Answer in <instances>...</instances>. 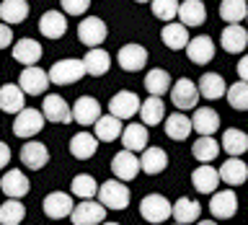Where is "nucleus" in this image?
<instances>
[{
    "label": "nucleus",
    "instance_id": "nucleus-1",
    "mask_svg": "<svg viewBox=\"0 0 248 225\" xmlns=\"http://www.w3.org/2000/svg\"><path fill=\"white\" fill-rule=\"evenodd\" d=\"M46 124V114L39 112V109H21L13 119V135L21 137V140H29L39 135Z\"/></svg>",
    "mask_w": 248,
    "mask_h": 225
},
{
    "label": "nucleus",
    "instance_id": "nucleus-2",
    "mask_svg": "<svg viewBox=\"0 0 248 225\" xmlns=\"http://www.w3.org/2000/svg\"><path fill=\"white\" fill-rule=\"evenodd\" d=\"M129 186L122 181V178H114V181H104L98 186V199L104 202L108 209H127L129 207Z\"/></svg>",
    "mask_w": 248,
    "mask_h": 225
},
{
    "label": "nucleus",
    "instance_id": "nucleus-3",
    "mask_svg": "<svg viewBox=\"0 0 248 225\" xmlns=\"http://www.w3.org/2000/svg\"><path fill=\"white\" fill-rule=\"evenodd\" d=\"M140 215L147 223H166L168 217H173V205L163 194H147L140 202Z\"/></svg>",
    "mask_w": 248,
    "mask_h": 225
},
{
    "label": "nucleus",
    "instance_id": "nucleus-4",
    "mask_svg": "<svg viewBox=\"0 0 248 225\" xmlns=\"http://www.w3.org/2000/svg\"><path fill=\"white\" fill-rule=\"evenodd\" d=\"M85 73H88V70H85L83 60H60L49 67V78H52V83H57V85H73V83L80 80Z\"/></svg>",
    "mask_w": 248,
    "mask_h": 225
},
{
    "label": "nucleus",
    "instance_id": "nucleus-5",
    "mask_svg": "<svg viewBox=\"0 0 248 225\" xmlns=\"http://www.w3.org/2000/svg\"><path fill=\"white\" fill-rule=\"evenodd\" d=\"M106 205L104 202H91V199H85V202H78L75 209H73V215H70V220H73L75 225H96V223H104L106 220Z\"/></svg>",
    "mask_w": 248,
    "mask_h": 225
},
{
    "label": "nucleus",
    "instance_id": "nucleus-6",
    "mask_svg": "<svg viewBox=\"0 0 248 225\" xmlns=\"http://www.w3.org/2000/svg\"><path fill=\"white\" fill-rule=\"evenodd\" d=\"M140 168H142V163H140L135 150H129V147H124V150H119L111 158V174L116 178H122V181H132L140 174Z\"/></svg>",
    "mask_w": 248,
    "mask_h": 225
},
{
    "label": "nucleus",
    "instance_id": "nucleus-7",
    "mask_svg": "<svg viewBox=\"0 0 248 225\" xmlns=\"http://www.w3.org/2000/svg\"><path fill=\"white\" fill-rule=\"evenodd\" d=\"M199 85L191 83L189 78H181L178 83H173V88H170V101H173L176 109H181V112H186V109H197V101H199Z\"/></svg>",
    "mask_w": 248,
    "mask_h": 225
},
{
    "label": "nucleus",
    "instance_id": "nucleus-8",
    "mask_svg": "<svg viewBox=\"0 0 248 225\" xmlns=\"http://www.w3.org/2000/svg\"><path fill=\"white\" fill-rule=\"evenodd\" d=\"M108 36V29L106 23L98 18V16H88L78 23V39L85 44V47H101V42Z\"/></svg>",
    "mask_w": 248,
    "mask_h": 225
},
{
    "label": "nucleus",
    "instance_id": "nucleus-9",
    "mask_svg": "<svg viewBox=\"0 0 248 225\" xmlns=\"http://www.w3.org/2000/svg\"><path fill=\"white\" fill-rule=\"evenodd\" d=\"M18 83H21V88L26 91L29 96H39V93H44L46 88H49L52 78H49V73H44L39 65H26L23 73L18 75Z\"/></svg>",
    "mask_w": 248,
    "mask_h": 225
},
{
    "label": "nucleus",
    "instance_id": "nucleus-10",
    "mask_svg": "<svg viewBox=\"0 0 248 225\" xmlns=\"http://www.w3.org/2000/svg\"><path fill=\"white\" fill-rule=\"evenodd\" d=\"M42 112L46 114V122H54V124H70V122H75L73 109H70L67 101L62 98V96H57V93H49V96H44Z\"/></svg>",
    "mask_w": 248,
    "mask_h": 225
},
{
    "label": "nucleus",
    "instance_id": "nucleus-11",
    "mask_svg": "<svg viewBox=\"0 0 248 225\" xmlns=\"http://www.w3.org/2000/svg\"><path fill=\"white\" fill-rule=\"evenodd\" d=\"M140 98L135 91H119L116 96L108 101V112L114 116H119V119H132V116L140 114Z\"/></svg>",
    "mask_w": 248,
    "mask_h": 225
},
{
    "label": "nucleus",
    "instance_id": "nucleus-12",
    "mask_svg": "<svg viewBox=\"0 0 248 225\" xmlns=\"http://www.w3.org/2000/svg\"><path fill=\"white\" fill-rule=\"evenodd\" d=\"M222 176H220V168L209 166V163H202L199 168H194L191 174V184L194 189H197L199 194H215L217 186H220Z\"/></svg>",
    "mask_w": 248,
    "mask_h": 225
},
{
    "label": "nucleus",
    "instance_id": "nucleus-13",
    "mask_svg": "<svg viewBox=\"0 0 248 225\" xmlns=\"http://www.w3.org/2000/svg\"><path fill=\"white\" fill-rule=\"evenodd\" d=\"M75 209V202L70 194L65 192H52L44 197V215L52 217V220H62V217H70Z\"/></svg>",
    "mask_w": 248,
    "mask_h": 225
},
{
    "label": "nucleus",
    "instance_id": "nucleus-14",
    "mask_svg": "<svg viewBox=\"0 0 248 225\" xmlns=\"http://www.w3.org/2000/svg\"><path fill=\"white\" fill-rule=\"evenodd\" d=\"M116 60H119L122 70H127V73H137V70H142L147 65V49L142 44H124V47H119Z\"/></svg>",
    "mask_w": 248,
    "mask_h": 225
},
{
    "label": "nucleus",
    "instance_id": "nucleus-15",
    "mask_svg": "<svg viewBox=\"0 0 248 225\" xmlns=\"http://www.w3.org/2000/svg\"><path fill=\"white\" fill-rule=\"evenodd\" d=\"M209 212L212 217H220V220H228L238 212V194L232 189H222L212 194V202H209Z\"/></svg>",
    "mask_w": 248,
    "mask_h": 225
},
{
    "label": "nucleus",
    "instance_id": "nucleus-16",
    "mask_svg": "<svg viewBox=\"0 0 248 225\" xmlns=\"http://www.w3.org/2000/svg\"><path fill=\"white\" fill-rule=\"evenodd\" d=\"M220 44H222V49L230 52V54L246 52V47H248V31L240 26V23H228V26L222 29V34H220Z\"/></svg>",
    "mask_w": 248,
    "mask_h": 225
},
{
    "label": "nucleus",
    "instance_id": "nucleus-17",
    "mask_svg": "<svg viewBox=\"0 0 248 225\" xmlns=\"http://www.w3.org/2000/svg\"><path fill=\"white\" fill-rule=\"evenodd\" d=\"M26 96L29 93L21 88V83H5L0 88V109L5 114H18L21 109H26Z\"/></svg>",
    "mask_w": 248,
    "mask_h": 225
},
{
    "label": "nucleus",
    "instance_id": "nucleus-18",
    "mask_svg": "<svg viewBox=\"0 0 248 225\" xmlns=\"http://www.w3.org/2000/svg\"><path fill=\"white\" fill-rule=\"evenodd\" d=\"M186 54L194 65H209L215 60V42L209 36H194L186 44Z\"/></svg>",
    "mask_w": 248,
    "mask_h": 225
},
{
    "label": "nucleus",
    "instance_id": "nucleus-19",
    "mask_svg": "<svg viewBox=\"0 0 248 225\" xmlns=\"http://www.w3.org/2000/svg\"><path fill=\"white\" fill-rule=\"evenodd\" d=\"M21 161L23 166L31 168V171H39L49 163V150H46L44 143H36V140H29L26 145L21 147Z\"/></svg>",
    "mask_w": 248,
    "mask_h": 225
},
{
    "label": "nucleus",
    "instance_id": "nucleus-20",
    "mask_svg": "<svg viewBox=\"0 0 248 225\" xmlns=\"http://www.w3.org/2000/svg\"><path fill=\"white\" fill-rule=\"evenodd\" d=\"M39 31H42V36L46 39H60V36H65V31H67V16L65 11H46L42 18H39Z\"/></svg>",
    "mask_w": 248,
    "mask_h": 225
},
{
    "label": "nucleus",
    "instance_id": "nucleus-21",
    "mask_svg": "<svg viewBox=\"0 0 248 225\" xmlns=\"http://www.w3.org/2000/svg\"><path fill=\"white\" fill-rule=\"evenodd\" d=\"M42 44L36 42V39H18V42L13 44V60L21 62L23 67L26 65H39V60H42Z\"/></svg>",
    "mask_w": 248,
    "mask_h": 225
},
{
    "label": "nucleus",
    "instance_id": "nucleus-22",
    "mask_svg": "<svg viewBox=\"0 0 248 225\" xmlns=\"http://www.w3.org/2000/svg\"><path fill=\"white\" fill-rule=\"evenodd\" d=\"M73 116H75L78 124H83V127H91V124H96L98 116H101L98 101L93 98V96H80V98L75 101V106H73Z\"/></svg>",
    "mask_w": 248,
    "mask_h": 225
},
{
    "label": "nucleus",
    "instance_id": "nucleus-23",
    "mask_svg": "<svg viewBox=\"0 0 248 225\" xmlns=\"http://www.w3.org/2000/svg\"><path fill=\"white\" fill-rule=\"evenodd\" d=\"M160 39H163V44H166L168 49H184V47L191 42L189 39V26H186L184 21H178V23L168 21L160 31Z\"/></svg>",
    "mask_w": 248,
    "mask_h": 225
},
{
    "label": "nucleus",
    "instance_id": "nucleus-24",
    "mask_svg": "<svg viewBox=\"0 0 248 225\" xmlns=\"http://www.w3.org/2000/svg\"><path fill=\"white\" fill-rule=\"evenodd\" d=\"M147 140H150V135H147V124L145 122H132L124 127L122 132V143L124 147H129V150L135 153H142L147 147Z\"/></svg>",
    "mask_w": 248,
    "mask_h": 225
},
{
    "label": "nucleus",
    "instance_id": "nucleus-25",
    "mask_svg": "<svg viewBox=\"0 0 248 225\" xmlns=\"http://www.w3.org/2000/svg\"><path fill=\"white\" fill-rule=\"evenodd\" d=\"M0 189H3L5 197H26L29 194V178L26 174H21V171H5L3 178H0Z\"/></svg>",
    "mask_w": 248,
    "mask_h": 225
},
{
    "label": "nucleus",
    "instance_id": "nucleus-26",
    "mask_svg": "<svg viewBox=\"0 0 248 225\" xmlns=\"http://www.w3.org/2000/svg\"><path fill=\"white\" fill-rule=\"evenodd\" d=\"M98 147V137L96 132H78V135H73V140H70V153L75 155L78 161H88L93 158V153H96Z\"/></svg>",
    "mask_w": 248,
    "mask_h": 225
},
{
    "label": "nucleus",
    "instance_id": "nucleus-27",
    "mask_svg": "<svg viewBox=\"0 0 248 225\" xmlns=\"http://www.w3.org/2000/svg\"><path fill=\"white\" fill-rule=\"evenodd\" d=\"M191 122H194V132H199V135H215L220 129V114L209 106H199L194 112Z\"/></svg>",
    "mask_w": 248,
    "mask_h": 225
},
{
    "label": "nucleus",
    "instance_id": "nucleus-28",
    "mask_svg": "<svg viewBox=\"0 0 248 225\" xmlns=\"http://www.w3.org/2000/svg\"><path fill=\"white\" fill-rule=\"evenodd\" d=\"M194 132V122L189 119L186 114H181V109H178L176 114L166 116V135L170 140H176V143H181V140H186Z\"/></svg>",
    "mask_w": 248,
    "mask_h": 225
},
{
    "label": "nucleus",
    "instance_id": "nucleus-29",
    "mask_svg": "<svg viewBox=\"0 0 248 225\" xmlns=\"http://www.w3.org/2000/svg\"><path fill=\"white\" fill-rule=\"evenodd\" d=\"M220 176L228 186H240L248 181V166L243 161H238V155H232L230 161H225L220 166Z\"/></svg>",
    "mask_w": 248,
    "mask_h": 225
},
{
    "label": "nucleus",
    "instance_id": "nucleus-30",
    "mask_svg": "<svg viewBox=\"0 0 248 225\" xmlns=\"http://www.w3.org/2000/svg\"><path fill=\"white\" fill-rule=\"evenodd\" d=\"M83 62H85L88 75H104V73H108V67H111V54L106 49H101V47H88Z\"/></svg>",
    "mask_w": 248,
    "mask_h": 225
},
{
    "label": "nucleus",
    "instance_id": "nucleus-31",
    "mask_svg": "<svg viewBox=\"0 0 248 225\" xmlns=\"http://www.w3.org/2000/svg\"><path fill=\"white\" fill-rule=\"evenodd\" d=\"M93 129H96V137L101 140V143H114V140L124 132L122 129V119L114 116L111 112H108L106 116H98V122L93 124Z\"/></svg>",
    "mask_w": 248,
    "mask_h": 225
},
{
    "label": "nucleus",
    "instance_id": "nucleus-32",
    "mask_svg": "<svg viewBox=\"0 0 248 225\" xmlns=\"http://www.w3.org/2000/svg\"><path fill=\"white\" fill-rule=\"evenodd\" d=\"M207 18V8L202 0H184L178 8V21H184L186 26H202Z\"/></svg>",
    "mask_w": 248,
    "mask_h": 225
},
{
    "label": "nucleus",
    "instance_id": "nucleus-33",
    "mask_svg": "<svg viewBox=\"0 0 248 225\" xmlns=\"http://www.w3.org/2000/svg\"><path fill=\"white\" fill-rule=\"evenodd\" d=\"M140 163H142V171L145 174H160V171L168 168V155L163 147H145L142 150V158H140Z\"/></svg>",
    "mask_w": 248,
    "mask_h": 225
},
{
    "label": "nucleus",
    "instance_id": "nucleus-34",
    "mask_svg": "<svg viewBox=\"0 0 248 225\" xmlns=\"http://www.w3.org/2000/svg\"><path fill=\"white\" fill-rule=\"evenodd\" d=\"M199 215H202V205L197 199H191V197H181V199H176L173 202V220L176 223H194V220H199Z\"/></svg>",
    "mask_w": 248,
    "mask_h": 225
},
{
    "label": "nucleus",
    "instance_id": "nucleus-35",
    "mask_svg": "<svg viewBox=\"0 0 248 225\" xmlns=\"http://www.w3.org/2000/svg\"><path fill=\"white\" fill-rule=\"evenodd\" d=\"M140 119H142L147 127H155V124H160L166 119V104H163L160 96H153L142 101V106H140Z\"/></svg>",
    "mask_w": 248,
    "mask_h": 225
},
{
    "label": "nucleus",
    "instance_id": "nucleus-36",
    "mask_svg": "<svg viewBox=\"0 0 248 225\" xmlns=\"http://www.w3.org/2000/svg\"><path fill=\"white\" fill-rule=\"evenodd\" d=\"M220 145L222 143H217L212 135H199V140L191 145V153H194V158H197V161L209 163V161H215L217 155H220Z\"/></svg>",
    "mask_w": 248,
    "mask_h": 225
},
{
    "label": "nucleus",
    "instance_id": "nucleus-37",
    "mask_svg": "<svg viewBox=\"0 0 248 225\" xmlns=\"http://www.w3.org/2000/svg\"><path fill=\"white\" fill-rule=\"evenodd\" d=\"M222 147L228 155H240L248 150V135L238 127H228L222 132Z\"/></svg>",
    "mask_w": 248,
    "mask_h": 225
},
{
    "label": "nucleus",
    "instance_id": "nucleus-38",
    "mask_svg": "<svg viewBox=\"0 0 248 225\" xmlns=\"http://www.w3.org/2000/svg\"><path fill=\"white\" fill-rule=\"evenodd\" d=\"M145 88L150 96H163V93H168L173 88V85H170V75L163 67H153L150 73L145 75Z\"/></svg>",
    "mask_w": 248,
    "mask_h": 225
},
{
    "label": "nucleus",
    "instance_id": "nucleus-39",
    "mask_svg": "<svg viewBox=\"0 0 248 225\" xmlns=\"http://www.w3.org/2000/svg\"><path fill=\"white\" fill-rule=\"evenodd\" d=\"M26 16H29L26 0H3V3H0V18L5 23H23Z\"/></svg>",
    "mask_w": 248,
    "mask_h": 225
},
{
    "label": "nucleus",
    "instance_id": "nucleus-40",
    "mask_svg": "<svg viewBox=\"0 0 248 225\" xmlns=\"http://www.w3.org/2000/svg\"><path fill=\"white\" fill-rule=\"evenodd\" d=\"M199 93L209 101H217V98H222L225 93H228V88H225V80L217 73H204L202 80H199Z\"/></svg>",
    "mask_w": 248,
    "mask_h": 225
},
{
    "label": "nucleus",
    "instance_id": "nucleus-41",
    "mask_svg": "<svg viewBox=\"0 0 248 225\" xmlns=\"http://www.w3.org/2000/svg\"><path fill=\"white\" fill-rule=\"evenodd\" d=\"M220 18L225 23H240L248 18L246 0H220Z\"/></svg>",
    "mask_w": 248,
    "mask_h": 225
},
{
    "label": "nucleus",
    "instance_id": "nucleus-42",
    "mask_svg": "<svg viewBox=\"0 0 248 225\" xmlns=\"http://www.w3.org/2000/svg\"><path fill=\"white\" fill-rule=\"evenodd\" d=\"M26 217V207L18 202V197H8V202H3L0 207V223L3 225H18Z\"/></svg>",
    "mask_w": 248,
    "mask_h": 225
},
{
    "label": "nucleus",
    "instance_id": "nucleus-43",
    "mask_svg": "<svg viewBox=\"0 0 248 225\" xmlns=\"http://www.w3.org/2000/svg\"><path fill=\"white\" fill-rule=\"evenodd\" d=\"M70 189H73V194L80 199H93L98 194V184L91 174H78L73 181H70Z\"/></svg>",
    "mask_w": 248,
    "mask_h": 225
},
{
    "label": "nucleus",
    "instance_id": "nucleus-44",
    "mask_svg": "<svg viewBox=\"0 0 248 225\" xmlns=\"http://www.w3.org/2000/svg\"><path fill=\"white\" fill-rule=\"evenodd\" d=\"M228 104L235 112H248V80H238L228 85Z\"/></svg>",
    "mask_w": 248,
    "mask_h": 225
},
{
    "label": "nucleus",
    "instance_id": "nucleus-45",
    "mask_svg": "<svg viewBox=\"0 0 248 225\" xmlns=\"http://www.w3.org/2000/svg\"><path fill=\"white\" fill-rule=\"evenodd\" d=\"M153 16L155 18H160V21H173L178 18V8H181V3L178 0H153Z\"/></svg>",
    "mask_w": 248,
    "mask_h": 225
},
{
    "label": "nucleus",
    "instance_id": "nucleus-46",
    "mask_svg": "<svg viewBox=\"0 0 248 225\" xmlns=\"http://www.w3.org/2000/svg\"><path fill=\"white\" fill-rule=\"evenodd\" d=\"M60 3L67 16H83L91 8V0H60Z\"/></svg>",
    "mask_w": 248,
    "mask_h": 225
},
{
    "label": "nucleus",
    "instance_id": "nucleus-47",
    "mask_svg": "<svg viewBox=\"0 0 248 225\" xmlns=\"http://www.w3.org/2000/svg\"><path fill=\"white\" fill-rule=\"evenodd\" d=\"M13 44V31H11V23L3 21V26H0V47L8 49V47Z\"/></svg>",
    "mask_w": 248,
    "mask_h": 225
},
{
    "label": "nucleus",
    "instance_id": "nucleus-48",
    "mask_svg": "<svg viewBox=\"0 0 248 225\" xmlns=\"http://www.w3.org/2000/svg\"><path fill=\"white\" fill-rule=\"evenodd\" d=\"M238 78H240V80H248V54H246V57H240L238 60Z\"/></svg>",
    "mask_w": 248,
    "mask_h": 225
},
{
    "label": "nucleus",
    "instance_id": "nucleus-49",
    "mask_svg": "<svg viewBox=\"0 0 248 225\" xmlns=\"http://www.w3.org/2000/svg\"><path fill=\"white\" fill-rule=\"evenodd\" d=\"M8 163H11V147H8V145L3 143V145H0V166L5 168Z\"/></svg>",
    "mask_w": 248,
    "mask_h": 225
},
{
    "label": "nucleus",
    "instance_id": "nucleus-50",
    "mask_svg": "<svg viewBox=\"0 0 248 225\" xmlns=\"http://www.w3.org/2000/svg\"><path fill=\"white\" fill-rule=\"evenodd\" d=\"M135 3H153V0H135Z\"/></svg>",
    "mask_w": 248,
    "mask_h": 225
},
{
    "label": "nucleus",
    "instance_id": "nucleus-51",
    "mask_svg": "<svg viewBox=\"0 0 248 225\" xmlns=\"http://www.w3.org/2000/svg\"><path fill=\"white\" fill-rule=\"evenodd\" d=\"M246 21H248V18H246Z\"/></svg>",
    "mask_w": 248,
    "mask_h": 225
}]
</instances>
